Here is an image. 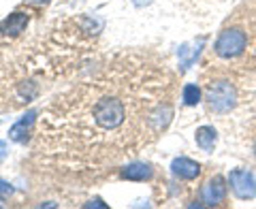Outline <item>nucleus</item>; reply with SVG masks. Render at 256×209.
<instances>
[{
    "instance_id": "obj_17",
    "label": "nucleus",
    "mask_w": 256,
    "mask_h": 209,
    "mask_svg": "<svg viewBox=\"0 0 256 209\" xmlns=\"http://www.w3.org/2000/svg\"><path fill=\"white\" fill-rule=\"evenodd\" d=\"M30 2H34V4H47L50 0H30Z\"/></svg>"
},
{
    "instance_id": "obj_13",
    "label": "nucleus",
    "mask_w": 256,
    "mask_h": 209,
    "mask_svg": "<svg viewBox=\"0 0 256 209\" xmlns=\"http://www.w3.org/2000/svg\"><path fill=\"white\" fill-rule=\"evenodd\" d=\"M171 116H173L171 107H158V109H156V114L152 116L150 120H152V122H154V128H164L166 124H169Z\"/></svg>"
},
{
    "instance_id": "obj_9",
    "label": "nucleus",
    "mask_w": 256,
    "mask_h": 209,
    "mask_svg": "<svg viewBox=\"0 0 256 209\" xmlns=\"http://www.w3.org/2000/svg\"><path fill=\"white\" fill-rule=\"evenodd\" d=\"M154 175V168L148 162H130L122 168V180L128 182H146Z\"/></svg>"
},
{
    "instance_id": "obj_2",
    "label": "nucleus",
    "mask_w": 256,
    "mask_h": 209,
    "mask_svg": "<svg viewBox=\"0 0 256 209\" xmlns=\"http://www.w3.org/2000/svg\"><path fill=\"white\" fill-rule=\"evenodd\" d=\"M246 45H248V36L244 30L226 28L216 38V54H218L220 58H235V56H239L246 50Z\"/></svg>"
},
{
    "instance_id": "obj_4",
    "label": "nucleus",
    "mask_w": 256,
    "mask_h": 209,
    "mask_svg": "<svg viewBox=\"0 0 256 209\" xmlns=\"http://www.w3.org/2000/svg\"><path fill=\"white\" fill-rule=\"evenodd\" d=\"M228 184H230V190L235 192L237 198L248 200V198L256 196V178L250 171H244V168H235V171H230Z\"/></svg>"
},
{
    "instance_id": "obj_10",
    "label": "nucleus",
    "mask_w": 256,
    "mask_h": 209,
    "mask_svg": "<svg viewBox=\"0 0 256 209\" xmlns=\"http://www.w3.org/2000/svg\"><path fill=\"white\" fill-rule=\"evenodd\" d=\"M203 45H205V36H201V38H198V41H194V43H186V45L180 47L178 56H180L182 70H186L190 64L198 58V54H201V47H203Z\"/></svg>"
},
{
    "instance_id": "obj_6",
    "label": "nucleus",
    "mask_w": 256,
    "mask_h": 209,
    "mask_svg": "<svg viewBox=\"0 0 256 209\" xmlns=\"http://www.w3.org/2000/svg\"><path fill=\"white\" fill-rule=\"evenodd\" d=\"M34 122H36V111H28V114H24L20 118V122L11 126L9 139L15 141V143H26L28 134L32 130V126H34Z\"/></svg>"
},
{
    "instance_id": "obj_16",
    "label": "nucleus",
    "mask_w": 256,
    "mask_h": 209,
    "mask_svg": "<svg viewBox=\"0 0 256 209\" xmlns=\"http://www.w3.org/2000/svg\"><path fill=\"white\" fill-rule=\"evenodd\" d=\"M86 207H102V209H107V205H105V203H100L98 198H96V200H90V203H86Z\"/></svg>"
},
{
    "instance_id": "obj_8",
    "label": "nucleus",
    "mask_w": 256,
    "mask_h": 209,
    "mask_svg": "<svg viewBox=\"0 0 256 209\" xmlns=\"http://www.w3.org/2000/svg\"><path fill=\"white\" fill-rule=\"evenodd\" d=\"M26 26H28V15L22 11H15L0 24V32H2L4 36H18L20 32H24Z\"/></svg>"
},
{
    "instance_id": "obj_7",
    "label": "nucleus",
    "mask_w": 256,
    "mask_h": 209,
    "mask_svg": "<svg viewBox=\"0 0 256 209\" xmlns=\"http://www.w3.org/2000/svg\"><path fill=\"white\" fill-rule=\"evenodd\" d=\"M171 171L175 178H180V180H196L198 173H201V166H198V162H194V160L180 156V158H173Z\"/></svg>"
},
{
    "instance_id": "obj_11",
    "label": "nucleus",
    "mask_w": 256,
    "mask_h": 209,
    "mask_svg": "<svg viewBox=\"0 0 256 209\" xmlns=\"http://www.w3.org/2000/svg\"><path fill=\"white\" fill-rule=\"evenodd\" d=\"M194 139H196V146L203 152H212L216 141H218V132H216L214 126H201V128H196Z\"/></svg>"
},
{
    "instance_id": "obj_1",
    "label": "nucleus",
    "mask_w": 256,
    "mask_h": 209,
    "mask_svg": "<svg viewBox=\"0 0 256 209\" xmlns=\"http://www.w3.org/2000/svg\"><path fill=\"white\" fill-rule=\"evenodd\" d=\"M92 118L96 126L102 128V130H116L118 126L124 124V118H126L124 102L116 98V96H102L94 104Z\"/></svg>"
},
{
    "instance_id": "obj_18",
    "label": "nucleus",
    "mask_w": 256,
    "mask_h": 209,
    "mask_svg": "<svg viewBox=\"0 0 256 209\" xmlns=\"http://www.w3.org/2000/svg\"><path fill=\"white\" fill-rule=\"evenodd\" d=\"M254 154H256V143H254Z\"/></svg>"
},
{
    "instance_id": "obj_12",
    "label": "nucleus",
    "mask_w": 256,
    "mask_h": 209,
    "mask_svg": "<svg viewBox=\"0 0 256 209\" xmlns=\"http://www.w3.org/2000/svg\"><path fill=\"white\" fill-rule=\"evenodd\" d=\"M182 98L188 107H192V104H196L201 100V90H198L194 84H188V86H184V90H182Z\"/></svg>"
},
{
    "instance_id": "obj_5",
    "label": "nucleus",
    "mask_w": 256,
    "mask_h": 209,
    "mask_svg": "<svg viewBox=\"0 0 256 209\" xmlns=\"http://www.w3.org/2000/svg\"><path fill=\"white\" fill-rule=\"evenodd\" d=\"M224 196H226V186H224V180L220 178V175H216L214 180H210L201 188V200L207 207L220 205L224 200Z\"/></svg>"
},
{
    "instance_id": "obj_3",
    "label": "nucleus",
    "mask_w": 256,
    "mask_h": 209,
    "mask_svg": "<svg viewBox=\"0 0 256 209\" xmlns=\"http://www.w3.org/2000/svg\"><path fill=\"white\" fill-rule=\"evenodd\" d=\"M207 100H210L212 111H216V114H226L237 102L235 88L228 82H214L210 86V90H207Z\"/></svg>"
},
{
    "instance_id": "obj_15",
    "label": "nucleus",
    "mask_w": 256,
    "mask_h": 209,
    "mask_svg": "<svg viewBox=\"0 0 256 209\" xmlns=\"http://www.w3.org/2000/svg\"><path fill=\"white\" fill-rule=\"evenodd\" d=\"M4 158H6V143L0 141V164L4 162Z\"/></svg>"
},
{
    "instance_id": "obj_14",
    "label": "nucleus",
    "mask_w": 256,
    "mask_h": 209,
    "mask_svg": "<svg viewBox=\"0 0 256 209\" xmlns=\"http://www.w3.org/2000/svg\"><path fill=\"white\" fill-rule=\"evenodd\" d=\"M11 192H13V188L4 180H0V196H6V194H11Z\"/></svg>"
}]
</instances>
